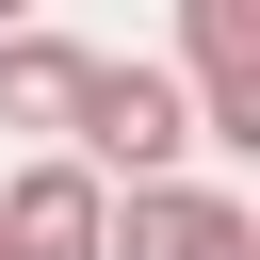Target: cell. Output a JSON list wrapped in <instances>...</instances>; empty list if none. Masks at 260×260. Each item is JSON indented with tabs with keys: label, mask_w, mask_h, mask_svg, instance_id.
Returning a JSON list of instances; mask_svg holds the SVG:
<instances>
[{
	"label": "cell",
	"mask_w": 260,
	"mask_h": 260,
	"mask_svg": "<svg viewBox=\"0 0 260 260\" xmlns=\"http://www.w3.org/2000/svg\"><path fill=\"white\" fill-rule=\"evenodd\" d=\"M65 162H81L98 195L195 179V114H179V81H162V65H130V49H98V65H81V114H65Z\"/></svg>",
	"instance_id": "6da1fadb"
},
{
	"label": "cell",
	"mask_w": 260,
	"mask_h": 260,
	"mask_svg": "<svg viewBox=\"0 0 260 260\" xmlns=\"http://www.w3.org/2000/svg\"><path fill=\"white\" fill-rule=\"evenodd\" d=\"M98 260H260V195L244 179H146V195H114Z\"/></svg>",
	"instance_id": "7a4b0ae2"
},
{
	"label": "cell",
	"mask_w": 260,
	"mask_h": 260,
	"mask_svg": "<svg viewBox=\"0 0 260 260\" xmlns=\"http://www.w3.org/2000/svg\"><path fill=\"white\" fill-rule=\"evenodd\" d=\"M179 114H195V146H228V162H260V32H244V0H195L179 16Z\"/></svg>",
	"instance_id": "3957f363"
},
{
	"label": "cell",
	"mask_w": 260,
	"mask_h": 260,
	"mask_svg": "<svg viewBox=\"0 0 260 260\" xmlns=\"http://www.w3.org/2000/svg\"><path fill=\"white\" fill-rule=\"evenodd\" d=\"M98 228H114V195H98L65 146H32V162L0 179V260H98Z\"/></svg>",
	"instance_id": "277c9868"
},
{
	"label": "cell",
	"mask_w": 260,
	"mask_h": 260,
	"mask_svg": "<svg viewBox=\"0 0 260 260\" xmlns=\"http://www.w3.org/2000/svg\"><path fill=\"white\" fill-rule=\"evenodd\" d=\"M81 32H0V130H32V146H65V114H81Z\"/></svg>",
	"instance_id": "5b68a950"
}]
</instances>
